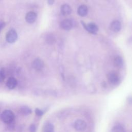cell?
Returning <instances> with one entry per match:
<instances>
[{"mask_svg":"<svg viewBox=\"0 0 132 132\" xmlns=\"http://www.w3.org/2000/svg\"><path fill=\"white\" fill-rule=\"evenodd\" d=\"M1 119L4 123L9 124L14 120V114L11 110H5L1 114Z\"/></svg>","mask_w":132,"mask_h":132,"instance_id":"6da1fadb","label":"cell"},{"mask_svg":"<svg viewBox=\"0 0 132 132\" xmlns=\"http://www.w3.org/2000/svg\"><path fill=\"white\" fill-rule=\"evenodd\" d=\"M18 39V34L14 29L9 30L6 34V41L10 43L15 42Z\"/></svg>","mask_w":132,"mask_h":132,"instance_id":"7a4b0ae2","label":"cell"},{"mask_svg":"<svg viewBox=\"0 0 132 132\" xmlns=\"http://www.w3.org/2000/svg\"><path fill=\"white\" fill-rule=\"evenodd\" d=\"M82 25L84 26V28L89 32L92 34H96L97 31L98 30V26L94 23H90L88 24H85L82 21H81Z\"/></svg>","mask_w":132,"mask_h":132,"instance_id":"3957f363","label":"cell"},{"mask_svg":"<svg viewBox=\"0 0 132 132\" xmlns=\"http://www.w3.org/2000/svg\"><path fill=\"white\" fill-rule=\"evenodd\" d=\"M74 127L75 129L79 131H81L84 130L87 127L86 122L81 119H77L75 121Z\"/></svg>","mask_w":132,"mask_h":132,"instance_id":"277c9868","label":"cell"},{"mask_svg":"<svg viewBox=\"0 0 132 132\" xmlns=\"http://www.w3.org/2000/svg\"><path fill=\"white\" fill-rule=\"evenodd\" d=\"M60 26L63 29L65 30H69L73 27V23L70 20L65 19L60 22Z\"/></svg>","mask_w":132,"mask_h":132,"instance_id":"5b68a950","label":"cell"},{"mask_svg":"<svg viewBox=\"0 0 132 132\" xmlns=\"http://www.w3.org/2000/svg\"><path fill=\"white\" fill-rule=\"evenodd\" d=\"M43 67L44 62L41 59L37 58L34 60L32 62V67L36 70L40 71L43 68Z\"/></svg>","mask_w":132,"mask_h":132,"instance_id":"8992f818","label":"cell"},{"mask_svg":"<svg viewBox=\"0 0 132 132\" xmlns=\"http://www.w3.org/2000/svg\"><path fill=\"white\" fill-rule=\"evenodd\" d=\"M107 79L108 81L112 84H117L119 81V77L118 75L113 72L109 73L107 75Z\"/></svg>","mask_w":132,"mask_h":132,"instance_id":"52a82bcc","label":"cell"},{"mask_svg":"<svg viewBox=\"0 0 132 132\" xmlns=\"http://www.w3.org/2000/svg\"><path fill=\"white\" fill-rule=\"evenodd\" d=\"M36 19H37V14L35 12L32 11H30L27 13L25 16L26 21L29 24H32L34 23L36 21Z\"/></svg>","mask_w":132,"mask_h":132,"instance_id":"ba28073f","label":"cell"},{"mask_svg":"<svg viewBox=\"0 0 132 132\" xmlns=\"http://www.w3.org/2000/svg\"><path fill=\"white\" fill-rule=\"evenodd\" d=\"M110 28L112 31L115 32H119L121 29V23L118 20H114L111 23Z\"/></svg>","mask_w":132,"mask_h":132,"instance_id":"9c48e42d","label":"cell"},{"mask_svg":"<svg viewBox=\"0 0 132 132\" xmlns=\"http://www.w3.org/2000/svg\"><path fill=\"white\" fill-rule=\"evenodd\" d=\"M17 80L16 79L13 77H10L7 81L6 86L9 89H14L17 86Z\"/></svg>","mask_w":132,"mask_h":132,"instance_id":"30bf717a","label":"cell"},{"mask_svg":"<svg viewBox=\"0 0 132 132\" xmlns=\"http://www.w3.org/2000/svg\"><path fill=\"white\" fill-rule=\"evenodd\" d=\"M61 12L63 15H68L72 12V9L68 4H63L61 7Z\"/></svg>","mask_w":132,"mask_h":132,"instance_id":"8fae6325","label":"cell"},{"mask_svg":"<svg viewBox=\"0 0 132 132\" xmlns=\"http://www.w3.org/2000/svg\"><path fill=\"white\" fill-rule=\"evenodd\" d=\"M88 8L85 5H80L77 9V13L80 16H85L88 14Z\"/></svg>","mask_w":132,"mask_h":132,"instance_id":"7c38bea8","label":"cell"},{"mask_svg":"<svg viewBox=\"0 0 132 132\" xmlns=\"http://www.w3.org/2000/svg\"><path fill=\"white\" fill-rule=\"evenodd\" d=\"M31 112V109L27 106H22L20 109V112L24 116H28L30 114Z\"/></svg>","mask_w":132,"mask_h":132,"instance_id":"4fadbf2b","label":"cell"},{"mask_svg":"<svg viewBox=\"0 0 132 132\" xmlns=\"http://www.w3.org/2000/svg\"><path fill=\"white\" fill-rule=\"evenodd\" d=\"M45 40L46 42L48 44H54L56 42V39L54 35H53L52 34H49L47 35Z\"/></svg>","mask_w":132,"mask_h":132,"instance_id":"5bb4252c","label":"cell"},{"mask_svg":"<svg viewBox=\"0 0 132 132\" xmlns=\"http://www.w3.org/2000/svg\"><path fill=\"white\" fill-rule=\"evenodd\" d=\"M114 64L117 67H121L123 64V60L121 57L118 56L115 57L113 61Z\"/></svg>","mask_w":132,"mask_h":132,"instance_id":"9a60e30c","label":"cell"},{"mask_svg":"<svg viewBox=\"0 0 132 132\" xmlns=\"http://www.w3.org/2000/svg\"><path fill=\"white\" fill-rule=\"evenodd\" d=\"M111 132H126V131L123 126L121 125H116L112 128Z\"/></svg>","mask_w":132,"mask_h":132,"instance_id":"2e32d148","label":"cell"},{"mask_svg":"<svg viewBox=\"0 0 132 132\" xmlns=\"http://www.w3.org/2000/svg\"><path fill=\"white\" fill-rule=\"evenodd\" d=\"M43 132H54V127L52 124H46L43 129Z\"/></svg>","mask_w":132,"mask_h":132,"instance_id":"e0dca14e","label":"cell"},{"mask_svg":"<svg viewBox=\"0 0 132 132\" xmlns=\"http://www.w3.org/2000/svg\"><path fill=\"white\" fill-rule=\"evenodd\" d=\"M35 113L37 116L41 117L43 114V111L39 108H36L35 109Z\"/></svg>","mask_w":132,"mask_h":132,"instance_id":"ac0fdd59","label":"cell"},{"mask_svg":"<svg viewBox=\"0 0 132 132\" xmlns=\"http://www.w3.org/2000/svg\"><path fill=\"white\" fill-rule=\"evenodd\" d=\"M37 130L36 126L35 124H31L29 127V130L30 132H36Z\"/></svg>","mask_w":132,"mask_h":132,"instance_id":"d6986e66","label":"cell"},{"mask_svg":"<svg viewBox=\"0 0 132 132\" xmlns=\"http://www.w3.org/2000/svg\"><path fill=\"white\" fill-rule=\"evenodd\" d=\"M5 78V74L4 71L3 70H0V82L3 81Z\"/></svg>","mask_w":132,"mask_h":132,"instance_id":"ffe728a7","label":"cell"},{"mask_svg":"<svg viewBox=\"0 0 132 132\" xmlns=\"http://www.w3.org/2000/svg\"><path fill=\"white\" fill-rule=\"evenodd\" d=\"M5 26V23L4 22H1L0 23V33L1 32L2 30Z\"/></svg>","mask_w":132,"mask_h":132,"instance_id":"44dd1931","label":"cell"},{"mask_svg":"<svg viewBox=\"0 0 132 132\" xmlns=\"http://www.w3.org/2000/svg\"><path fill=\"white\" fill-rule=\"evenodd\" d=\"M55 1V0H47V3H48V5H52L54 3Z\"/></svg>","mask_w":132,"mask_h":132,"instance_id":"7402d4cb","label":"cell"}]
</instances>
